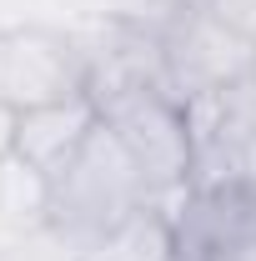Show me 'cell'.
Masks as SVG:
<instances>
[{
	"mask_svg": "<svg viewBox=\"0 0 256 261\" xmlns=\"http://www.w3.org/2000/svg\"><path fill=\"white\" fill-rule=\"evenodd\" d=\"M151 201L156 196L141 181V171L131 166V156L121 151V141L106 126H96V136L81 146V156L56 181L40 186V216L56 231V241H65V251L81 256L86 246L111 236Z\"/></svg>",
	"mask_w": 256,
	"mask_h": 261,
	"instance_id": "cell-1",
	"label": "cell"
},
{
	"mask_svg": "<svg viewBox=\"0 0 256 261\" xmlns=\"http://www.w3.org/2000/svg\"><path fill=\"white\" fill-rule=\"evenodd\" d=\"M151 40L161 50V70L181 100L221 96L256 75V35L221 20L201 0H181L176 10H166Z\"/></svg>",
	"mask_w": 256,
	"mask_h": 261,
	"instance_id": "cell-2",
	"label": "cell"
},
{
	"mask_svg": "<svg viewBox=\"0 0 256 261\" xmlns=\"http://www.w3.org/2000/svg\"><path fill=\"white\" fill-rule=\"evenodd\" d=\"M171 261H256V176H206L176 196Z\"/></svg>",
	"mask_w": 256,
	"mask_h": 261,
	"instance_id": "cell-3",
	"label": "cell"
},
{
	"mask_svg": "<svg viewBox=\"0 0 256 261\" xmlns=\"http://www.w3.org/2000/svg\"><path fill=\"white\" fill-rule=\"evenodd\" d=\"M91 91V50L45 25L0 31V111L20 116Z\"/></svg>",
	"mask_w": 256,
	"mask_h": 261,
	"instance_id": "cell-4",
	"label": "cell"
},
{
	"mask_svg": "<svg viewBox=\"0 0 256 261\" xmlns=\"http://www.w3.org/2000/svg\"><path fill=\"white\" fill-rule=\"evenodd\" d=\"M96 126H100L96 96L81 91V96H65V100H50V106L10 116L5 121V151L35 186H45L81 156V146L96 136Z\"/></svg>",
	"mask_w": 256,
	"mask_h": 261,
	"instance_id": "cell-5",
	"label": "cell"
},
{
	"mask_svg": "<svg viewBox=\"0 0 256 261\" xmlns=\"http://www.w3.org/2000/svg\"><path fill=\"white\" fill-rule=\"evenodd\" d=\"M75 261H171V201L141 206L131 221L86 246Z\"/></svg>",
	"mask_w": 256,
	"mask_h": 261,
	"instance_id": "cell-6",
	"label": "cell"
}]
</instances>
